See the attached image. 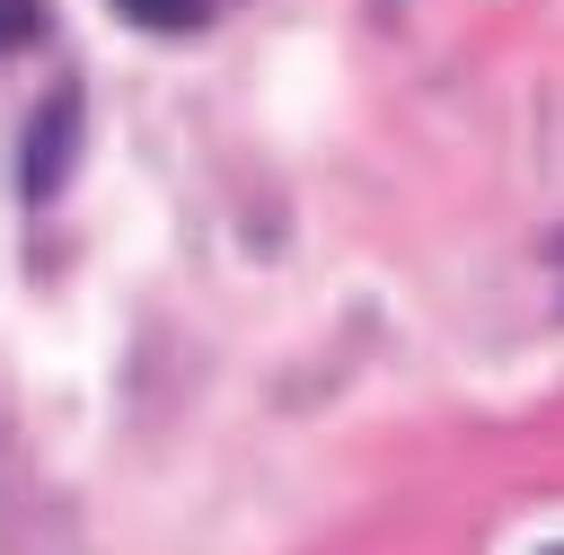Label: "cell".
<instances>
[{
  "instance_id": "obj_1",
  "label": "cell",
  "mask_w": 564,
  "mask_h": 555,
  "mask_svg": "<svg viewBox=\"0 0 564 555\" xmlns=\"http://www.w3.org/2000/svg\"><path fill=\"white\" fill-rule=\"evenodd\" d=\"M123 18H141V26H194L203 0H123Z\"/></svg>"
}]
</instances>
